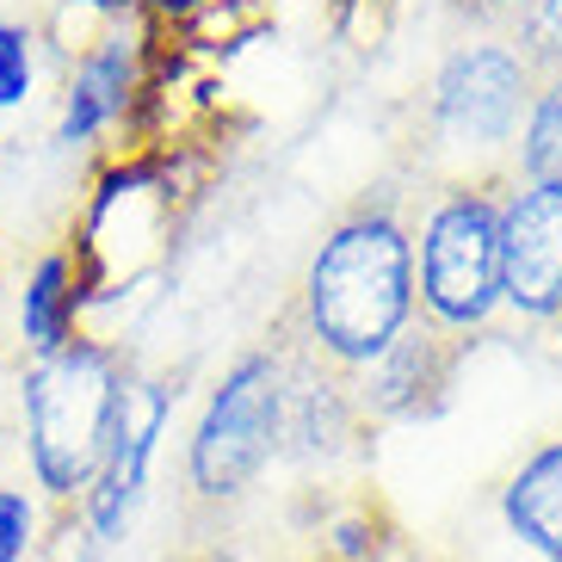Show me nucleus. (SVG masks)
Returning <instances> with one entry per match:
<instances>
[{
  "instance_id": "7ed1b4c3",
  "label": "nucleus",
  "mask_w": 562,
  "mask_h": 562,
  "mask_svg": "<svg viewBox=\"0 0 562 562\" xmlns=\"http://www.w3.org/2000/svg\"><path fill=\"white\" fill-rule=\"evenodd\" d=\"M513 180H446L414 241V303L432 328L482 334L501 310V199Z\"/></svg>"
},
{
  "instance_id": "f3484780",
  "label": "nucleus",
  "mask_w": 562,
  "mask_h": 562,
  "mask_svg": "<svg viewBox=\"0 0 562 562\" xmlns=\"http://www.w3.org/2000/svg\"><path fill=\"white\" fill-rule=\"evenodd\" d=\"M131 7H143V13H155V19H199L216 0H131Z\"/></svg>"
},
{
  "instance_id": "6ab92c4d",
  "label": "nucleus",
  "mask_w": 562,
  "mask_h": 562,
  "mask_svg": "<svg viewBox=\"0 0 562 562\" xmlns=\"http://www.w3.org/2000/svg\"><path fill=\"white\" fill-rule=\"evenodd\" d=\"M557 340H562V310H557Z\"/></svg>"
},
{
  "instance_id": "1a4fd4ad",
  "label": "nucleus",
  "mask_w": 562,
  "mask_h": 562,
  "mask_svg": "<svg viewBox=\"0 0 562 562\" xmlns=\"http://www.w3.org/2000/svg\"><path fill=\"white\" fill-rule=\"evenodd\" d=\"M463 359V340L446 328H432L427 315L414 310V322L359 371V414L371 420H420L446 402L451 371Z\"/></svg>"
},
{
  "instance_id": "9d476101",
  "label": "nucleus",
  "mask_w": 562,
  "mask_h": 562,
  "mask_svg": "<svg viewBox=\"0 0 562 562\" xmlns=\"http://www.w3.org/2000/svg\"><path fill=\"white\" fill-rule=\"evenodd\" d=\"M81 303H87V272L75 248H50L37 254L25 284H19L13 322H19V347L32 359H50L63 352L75 334H81Z\"/></svg>"
},
{
  "instance_id": "dca6fc26",
  "label": "nucleus",
  "mask_w": 562,
  "mask_h": 562,
  "mask_svg": "<svg viewBox=\"0 0 562 562\" xmlns=\"http://www.w3.org/2000/svg\"><path fill=\"white\" fill-rule=\"evenodd\" d=\"M112 550H100L87 538V526L75 513H56L50 519V538H44V562H105Z\"/></svg>"
},
{
  "instance_id": "423d86ee",
  "label": "nucleus",
  "mask_w": 562,
  "mask_h": 562,
  "mask_svg": "<svg viewBox=\"0 0 562 562\" xmlns=\"http://www.w3.org/2000/svg\"><path fill=\"white\" fill-rule=\"evenodd\" d=\"M167 414H173V402H167L161 383H124V402H117L112 446L100 458V476H93V488L75 507V519L87 526V538L100 550L124 544L136 526V513H143V501H149L155 451L167 439Z\"/></svg>"
},
{
  "instance_id": "2eb2a0df",
  "label": "nucleus",
  "mask_w": 562,
  "mask_h": 562,
  "mask_svg": "<svg viewBox=\"0 0 562 562\" xmlns=\"http://www.w3.org/2000/svg\"><path fill=\"white\" fill-rule=\"evenodd\" d=\"M37 93V32L25 19H0V112L32 105Z\"/></svg>"
},
{
  "instance_id": "ddd939ff",
  "label": "nucleus",
  "mask_w": 562,
  "mask_h": 562,
  "mask_svg": "<svg viewBox=\"0 0 562 562\" xmlns=\"http://www.w3.org/2000/svg\"><path fill=\"white\" fill-rule=\"evenodd\" d=\"M56 513L37 501L25 482H0V562H44V538H50Z\"/></svg>"
},
{
  "instance_id": "9b49d317",
  "label": "nucleus",
  "mask_w": 562,
  "mask_h": 562,
  "mask_svg": "<svg viewBox=\"0 0 562 562\" xmlns=\"http://www.w3.org/2000/svg\"><path fill=\"white\" fill-rule=\"evenodd\" d=\"M501 519L538 562H562V439L519 458V470L501 488Z\"/></svg>"
},
{
  "instance_id": "6e6552de",
  "label": "nucleus",
  "mask_w": 562,
  "mask_h": 562,
  "mask_svg": "<svg viewBox=\"0 0 562 562\" xmlns=\"http://www.w3.org/2000/svg\"><path fill=\"white\" fill-rule=\"evenodd\" d=\"M143 93V37H136V13L112 19L93 44L68 56L63 75V112H56V143L63 149H93L117 117Z\"/></svg>"
},
{
  "instance_id": "f8f14e48",
  "label": "nucleus",
  "mask_w": 562,
  "mask_h": 562,
  "mask_svg": "<svg viewBox=\"0 0 562 562\" xmlns=\"http://www.w3.org/2000/svg\"><path fill=\"white\" fill-rule=\"evenodd\" d=\"M513 180L562 186V75H544L531 93V112L513 143Z\"/></svg>"
},
{
  "instance_id": "a211bd4d",
  "label": "nucleus",
  "mask_w": 562,
  "mask_h": 562,
  "mask_svg": "<svg viewBox=\"0 0 562 562\" xmlns=\"http://www.w3.org/2000/svg\"><path fill=\"white\" fill-rule=\"evenodd\" d=\"M463 7H470V13H482V19H507V25H513V13H519L526 0H463Z\"/></svg>"
},
{
  "instance_id": "20e7f679",
  "label": "nucleus",
  "mask_w": 562,
  "mask_h": 562,
  "mask_svg": "<svg viewBox=\"0 0 562 562\" xmlns=\"http://www.w3.org/2000/svg\"><path fill=\"white\" fill-rule=\"evenodd\" d=\"M531 93H538V75L513 50V37H476V44H458L439 63L427 124L432 143L458 161L451 180H507V173H488V161L513 155L519 124L531 112Z\"/></svg>"
},
{
  "instance_id": "0eeeda50",
  "label": "nucleus",
  "mask_w": 562,
  "mask_h": 562,
  "mask_svg": "<svg viewBox=\"0 0 562 562\" xmlns=\"http://www.w3.org/2000/svg\"><path fill=\"white\" fill-rule=\"evenodd\" d=\"M501 303L526 322L562 310V186L513 180L501 199Z\"/></svg>"
},
{
  "instance_id": "f257e3e1",
  "label": "nucleus",
  "mask_w": 562,
  "mask_h": 562,
  "mask_svg": "<svg viewBox=\"0 0 562 562\" xmlns=\"http://www.w3.org/2000/svg\"><path fill=\"white\" fill-rule=\"evenodd\" d=\"M303 340L334 371H364L414 322V235L396 211L340 216L303 272Z\"/></svg>"
},
{
  "instance_id": "39448f33",
  "label": "nucleus",
  "mask_w": 562,
  "mask_h": 562,
  "mask_svg": "<svg viewBox=\"0 0 562 562\" xmlns=\"http://www.w3.org/2000/svg\"><path fill=\"white\" fill-rule=\"evenodd\" d=\"M284 451V352H248L223 371L211 390L192 446H186V482L199 501L248 495L260 470Z\"/></svg>"
},
{
  "instance_id": "4468645a",
  "label": "nucleus",
  "mask_w": 562,
  "mask_h": 562,
  "mask_svg": "<svg viewBox=\"0 0 562 562\" xmlns=\"http://www.w3.org/2000/svg\"><path fill=\"white\" fill-rule=\"evenodd\" d=\"M513 50L531 63V75H562V0H526L513 13Z\"/></svg>"
},
{
  "instance_id": "f03ea898",
  "label": "nucleus",
  "mask_w": 562,
  "mask_h": 562,
  "mask_svg": "<svg viewBox=\"0 0 562 562\" xmlns=\"http://www.w3.org/2000/svg\"><path fill=\"white\" fill-rule=\"evenodd\" d=\"M124 359L117 347L75 334L63 352L32 359L19 371V446L25 476L50 513H75L100 476V458L112 446V420L124 402Z\"/></svg>"
}]
</instances>
